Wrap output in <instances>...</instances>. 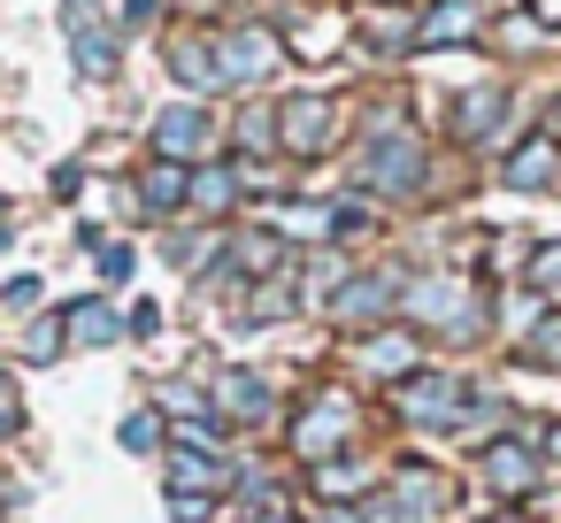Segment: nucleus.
Listing matches in <instances>:
<instances>
[{"instance_id": "obj_30", "label": "nucleus", "mask_w": 561, "mask_h": 523, "mask_svg": "<svg viewBox=\"0 0 561 523\" xmlns=\"http://www.w3.org/2000/svg\"><path fill=\"white\" fill-rule=\"evenodd\" d=\"M553 139H561V109H553Z\"/></svg>"}, {"instance_id": "obj_5", "label": "nucleus", "mask_w": 561, "mask_h": 523, "mask_svg": "<svg viewBox=\"0 0 561 523\" xmlns=\"http://www.w3.org/2000/svg\"><path fill=\"white\" fill-rule=\"evenodd\" d=\"M362 178H369L377 193H415V178H423V147H415V139H385V147H369Z\"/></svg>"}, {"instance_id": "obj_29", "label": "nucleus", "mask_w": 561, "mask_h": 523, "mask_svg": "<svg viewBox=\"0 0 561 523\" xmlns=\"http://www.w3.org/2000/svg\"><path fill=\"white\" fill-rule=\"evenodd\" d=\"M546 454H553V462H561V423H553V431H546Z\"/></svg>"}, {"instance_id": "obj_20", "label": "nucleus", "mask_w": 561, "mask_h": 523, "mask_svg": "<svg viewBox=\"0 0 561 523\" xmlns=\"http://www.w3.org/2000/svg\"><path fill=\"white\" fill-rule=\"evenodd\" d=\"M62 323H70V316H39V323H32V362H55V354H62Z\"/></svg>"}, {"instance_id": "obj_6", "label": "nucleus", "mask_w": 561, "mask_h": 523, "mask_svg": "<svg viewBox=\"0 0 561 523\" xmlns=\"http://www.w3.org/2000/svg\"><path fill=\"white\" fill-rule=\"evenodd\" d=\"M62 32H70V55H78V70H85V78H116V39L85 16V0L62 16Z\"/></svg>"}, {"instance_id": "obj_12", "label": "nucleus", "mask_w": 561, "mask_h": 523, "mask_svg": "<svg viewBox=\"0 0 561 523\" xmlns=\"http://www.w3.org/2000/svg\"><path fill=\"white\" fill-rule=\"evenodd\" d=\"M224 408L262 423V416H270V377H254V369H231V377H224Z\"/></svg>"}, {"instance_id": "obj_8", "label": "nucleus", "mask_w": 561, "mask_h": 523, "mask_svg": "<svg viewBox=\"0 0 561 523\" xmlns=\"http://www.w3.org/2000/svg\"><path fill=\"white\" fill-rule=\"evenodd\" d=\"M553 170H561V139L546 132V139H530L523 155H507V170H500V178H507L515 193H538V185H546Z\"/></svg>"}, {"instance_id": "obj_25", "label": "nucleus", "mask_w": 561, "mask_h": 523, "mask_svg": "<svg viewBox=\"0 0 561 523\" xmlns=\"http://www.w3.org/2000/svg\"><path fill=\"white\" fill-rule=\"evenodd\" d=\"M154 323H162V308H154V300H131V316H124V331H131V339H147Z\"/></svg>"}, {"instance_id": "obj_7", "label": "nucleus", "mask_w": 561, "mask_h": 523, "mask_svg": "<svg viewBox=\"0 0 561 523\" xmlns=\"http://www.w3.org/2000/svg\"><path fill=\"white\" fill-rule=\"evenodd\" d=\"M492 124H507V93H500V86H477V93H461V109H454V132H461V139H500Z\"/></svg>"}, {"instance_id": "obj_19", "label": "nucleus", "mask_w": 561, "mask_h": 523, "mask_svg": "<svg viewBox=\"0 0 561 523\" xmlns=\"http://www.w3.org/2000/svg\"><path fill=\"white\" fill-rule=\"evenodd\" d=\"M193 201H201L208 216H216V208H231V170H201V178H193Z\"/></svg>"}, {"instance_id": "obj_1", "label": "nucleus", "mask_w": 561, "mask_h": 523, "mask_svg": "<svg viewBox=\"0 0 561 523\" xmlns=\"http://www.w3.org/2000/svg\"><path fill=\"white\" fill-rule=\"evenodd\" d=\"M331 132H339V109L331 101H285L277 109V147H293V155H323L331 147Z\"/></svg>"}, {"instance_id": "obj_18", "label": "nucleus", "mask_w": 561, "mask_h": 523, "mask_svg": "<svg viewBox=\"0 0 561 523\" xmlns=\"http://www.w3.org/2000/svg\"><path fill=\"white\" fill-rule=\"evenodd\" d=\"M124 454H154V439H162V423H154V408H139V416H124Z\"/></svg>"}, {"instance_id": "obj_24", "label": "nucleus", "mask_w": 561, "mask_h": 523, "mask_svg": "<svg viewBox=\"0 0 561 523\" xmlns=\"http://www.w3.org/2000/svg\"><path fill=\"white\" fill-rule=\"evenodd\" d=\"M131 262H139L131 247H101V277H108V285H116V277H131Z\"/></svg>"}, {"instance_id": "obj_4", "label": "nucleus", "mask_w": 561, "mask_h": 523, "mask_svg": "<svg viewBox=\"0 0 561 523\" xmlns=\"http://www.w3.org/2000/svg\"><path fill=\"white\" fill-rule=\"evenodd\" d=\"M346 439H354V400H346V393H323V400L300 416V439H293V446H300V454H331V446H346Z\"/></svg>"}, {"instance_id": "obj_23", "label": "nucleus", "mask_w": 561, "mask_h": 523, "mask_svg": "<svg viewBox=\"0 0 561 523\" xmlns=\"http://www.w3.org/2000/svg\"><path fill=\"white\" fill-rule=\"evenodd\" d=\"M178 439H185V446H201V454H216V446H224L216 416H193V423H178Z\"/></svg>"}, {"instance_id": "obj_26", "label": "nucleus", "mask_w": 561, "mask_h": 523, "mask_svg": "<svg viewBox=\"0 0 561 523\" xmlns=\"http://www.w3.org/2000/svg\"><path fill=\"white\" fill-rule=\"evenodd\" d=\"M116 24H124V32H147V24H154V0H124Z\"/></svg>"}, {"instance_id": "obj_15", "label": "nucleus", "mask_w": 561, "mask_h": 523, "mask_svg": "<svg viewBox=\"0 0 561 523\" xmlns=\"http://www.w3.org/2000/svg\"><path fill=\"white\" fill-rule=\"evenodd\" d=\"M400 500H408V515H415V523H431V515L446 508V485H438L431 469H408V477H400Z\"/></svg>"}, {"instance_id": "obj_13", "label": "nucleus", "mask_w": 561, "mask_h": 523, "mask_svg": "<svg viewBox=\"0 0 561 523\" xmlns=\"http://www.w3.org/2000/svg\"><path fill=\"white\" fill-rule=\"evenodd\" d=\"M400 408H408V416H454V408H461V385H454V377H431V385H400Z\"/></svg>"}, {"instance_id": "obj_21", "label": "nucleus", "mask_w": 561, "mask_h": 523, "mask_svg": "<svg viewBox=\"0 0 561 523\" xmlns=\"http://www.w3.org/2000/svg\"><path fill=\"white\" fill-rule=\"evenodd\" d=\"M239 147H277V116H270V109H247V124H239Z\"/></svg>"}, {"instance_id": "obj_28", "label": "nucleus", "mask_w": 561, "mask_h": 523, "mask_svg": "<svg viewBox=\"0 0 561 523\" xmlns=\"http://www.w3.org/2000/svg\"><path fill=\"white\" fill-rule=\"evenodd\" d=\"M170 515H178V523H208V500H185V492H178V500H170Z\"/></svg>"}, {"instance_id": "obj_27", "label": "nucleus", "mask_w": 561, "mask_h": 523, "mask_svg": "<svg viewBox=\"0 0 561 523\" xmlns=\"http://www.w3.org/2000/svg\"><path fill=\"white\" fill-rule=\"evenodd\" d=\"M538 285H561V247H538V270H530Z\"/></svg>"}, {"instance_id": "obj_17", "label": "nucleus", "mask_w": 561, "mask_h": 523, "mask_svg": "<svg viewBox=\"0 0 561 523\" xmlns=\"http://www.w3.org/2000/svg\"><path fill=\"white\" fill-rule=\"evenodd\" d=\"M185 185H193V170L154 162V170H147V208H178V201H185Z\"/></svg>"}, {"instance_id": "obj_10", "label": "nucleus", "mask_w": 561, "mask_h": 523, "mask_svg": "<svg viewBox=\"0 0 561 523\" xmlns=\"http://www.w3.org/2000/svg\"><path fill=\"white\" fill-rule=\"evenodd\" d=\"M392 308V277H354L339 300H331V316H346V323H377Z\"/></svg>"}, {"instance_id": "obj_22", "label": "nucleus", "mask_w": 561, "mask_h": 523, "mask_svg": "<svg viewBox=\"0 0 561 523\" xmlns=\"http://www.w3.org/2000/svg\"><path fill=\"white\" fill-rule=\"evenodd\" d=\"M170 477H178V485H216L224 469H216L208 454H178V462H170Z\"/></svg>"}, {"instance_id": "obj_14", "label": "nucleus", "mask_w": 561, "mask_h": 523, "mask_svg": "<svg viewBox=\"0 0 561 523\" xmlns=\"http://www.w3.org/2000/svg\"><path fill=\"white\" fill-rule=\"evenodd\" d=\"M484 477H492L500 492H530V477H538V462H530L523 446H492V454H484Z\"/></svg>"}, {"instance_id": "obj_9", "label": "nucleus", "mask_w": 561, "mask_h": 523, "mask_svg": "<svg viewBox=\"0 0 561 523\" xmlns=\"http://www.w3.org/2000/svg\"><path fill=\"white\" fill-rule=\"evenodd\" d=\"M170 70H178V86H193V93H216V86H224L208 39H178V47H170Z\"/></svg>"}, {"instance_id": "obj_2", "label": "nucleus", "mask_w": 561, "mask_h": 523, "mask_svg": "<svg viewBox=\"0 0 561 523\" xmlns=\"http://www.w3.org/2000/svg\"><path fill=\"white\" fill-rule=\"evenodd\" d=\"M216 70H224V86H254V78L277 70V39L270 32H224L216 39Z\"/></svg>"}, {"instance_id": "obj_3", "label": "nucleus", "mask_w": 561, "mask_h": 523, "mask_svg": "<svg viewBox=\"0 0 561 523\" xmlns=\"http://www.w3.org/2000/svg\"><path fill=\"white\" fill-rule=\"evenodd\" d=\"M154 147H162V162H178V170H185V162L208 147V109H201V101L162 109V116H154Z\"/></svg>"}, {"instance_id": "obj_16", "label": "nucleus", "mask_w": 561, "mask_h": 523, "mask_svg": "<svg viewBox=\"0 0 561 523\" xmlns=\"http://www.w3.org/2000/svg\"><path fill=\"white\" fill-rule=\"evenodd\" d=\"M477 32V0H438V16H423V39H461Z\"/></svg>"}, {"instance_id": "obj_11", "label": "nucleus", "mask_w": 561, "mask_h": 523, "mask_svg": "<svg viewBox=\"0 0 561 523\" xmlns=\"http://www.w3.org/2000/svg\"><path fill=\"white\" fill-rule=\"evenodd\" d=\"M70 339H85V346H108V339H124V316H116L108 300H78V308H70Z\"/></svg>"}]
</instances>
